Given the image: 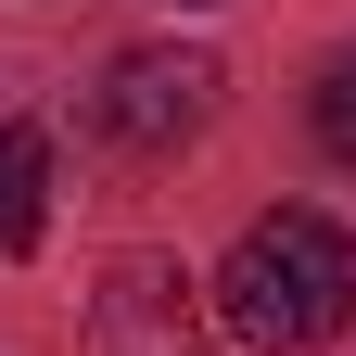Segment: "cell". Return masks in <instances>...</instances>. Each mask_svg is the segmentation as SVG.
Listing matches in <instances>:
<instances>
[{"mask_svg":"<svg viewBox=\"0 0 356 356\" xmlns=\"http://www.w3.org/2000/svg\"><path fill=\"white\" fill-rule=\"evenodd\" d=\"M216 331L254 343V356H305V343H331L356 318V242L331 229L318 204H280V216H254V229L229 242V267H216Z\"/></svg>","mask_w":356,"mask_h":356,"instance_id":"1","label":"cell"},{"mask_svg":"<svg viewBox=\"0 0 356 356\" xmlns=\"http://www.w3.org/2000/svg\"><path fill=\"white\" fill-rule=\"evenodd\" d=\"M216 89H229L216 51H115L102 89H89V115H102L115 153H178V140L216 127Z\"/></svg>","mask_w":356,"mask_h":356,"instance_id":"3","label":"cell"},{"mask_svg":"<svg viewBox=\"0 0 356 356\" xmlns=\"http://www.w3.org/2000/svg\"><path fill=\"white\" fill-rule=\"evenodd\" d=\"M89 356H216V305L178 254H102L89 280Z\"/></svg>","mask_w":356,"mask_h":356,"instance_id":"2","label":"cell"},{"mask_svg":"<svg viewBox=\"0 0 356 356\" xmlns=\"http://www.w3.org/2000/svg\"><path fill=\"white\" fill-rule=\"evenodd\" d=\"M305 115H318L331 165H356V51H331V64H318V102H305Z\"/></svg>","mask_w":356,"mask_h":356,"instance_id":"5","label":"cell"},{"mask_svg":"<svg viewBox=\"0 0 356 356\" xmlns=\"http://www.w3.org/2000/svg\"><path fill=\"white\" fill-rule=\"evenodd\" d=\"M38 216H51V127H0V254L38 242Z\"/></svg>","mask_w":356,"mask_h":356,"instance_id":"4","label":"cell"}]
</instances>
